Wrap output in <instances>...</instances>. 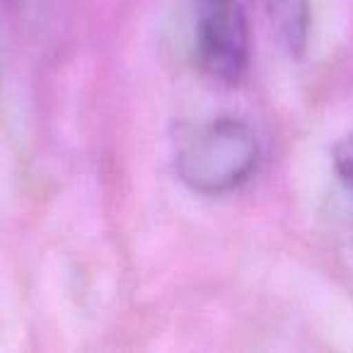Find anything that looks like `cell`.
Returning a JSON list of instances; mask_svg holds the SVG:
<instances>
[{
  "label": "cell",
  "mask_w": 353,
  "mask_h": 353,
  "mask_svg": "<svg viewBox=\"0 0 353 353\" xmlns=\"http://www.w3.org/2000/svg\"><path fill=\"white\" fill-rule=\"evenodd\" d=\"M261 145L254 128L237 117H218L179 138L174 170L179 182L203 196L240 189L256 172Z\"/></svg>",
  "instance_id": "1"
},
{
  "label": "cell",
  "mask_w": 353,
  "mask_h": 353,
  "mask_svg": "<svg viewBox=\"0 0 353 353\" xmlns=\"http://www.w3.org/2000/svg\"><path fill=\"white\" fill-rule=\"evenodd\" d=\"M196 63L223 83H240L250 68V22L240 0H196Z\"/></svg>",
  "instance_id": "2"
},
{
  "label": "cell",
  "mask_w": 353,
  "mask_h": 353,
  "mask_svg": "<svg viewBox=\"0 0 353 353\" xmlns=\"http://www.w3.org/2000/svg\"><path fill=\"white\" fill-rule=\"evenodd\" d=\"M271 22L276 27L283 49L293 59H300L307 49L310 27H312V6L310 0H271Z\"/></svg>",
  "instance_id": "3"
},
{
  "label": "cell",
  "mask_w": 353,
  "mask_h": 353,
  "mask_svg": "<svg viewBox=\"0 0 353 353\" xmlns=\"http://www.w3.org/2000/svg\"><path fill=\"white\" fill-rule=\"evenodd\" d=\"M332 165L339 182L353 194V131L339 138L332 148Z\"/></svg>",
  "instance_id": "4"
}]
</instances>
